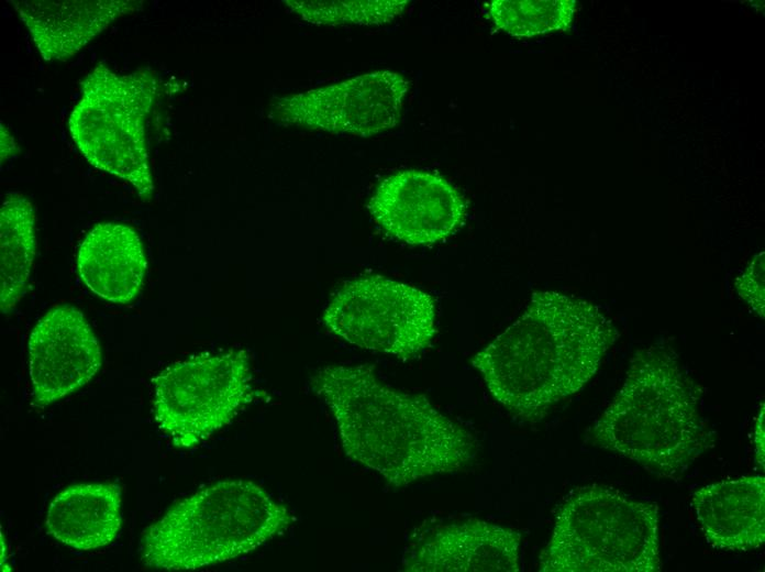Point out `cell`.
I'll return each instance as SVG.
<instances>
[{
  "label": "cell",
  "instance_id": "8992f818",
  "mask_svg": "<svg viewBox=\"0 0 765 572\" xmlns=\"http://www.w3.org/2000/svg\"><path fill=\"white\" fill-rule=\"evenodd\" d=\"M68 129L93 167L132 184L143 200L154 191L146 141V119L158 79L152 68L119 75L99 63L81 84Z\"/></svg>",
  "mask_w": 765,
  "mask_h": 572
},
{
  "label": "cell",
  "instance_id": "d6986e66",
  "mask_svg": "<svg viewBox=\"0 0 765 572\" xmlns=\"http://www.w3.org/2000/svg\"><path fill=\"white\" fill-rule=\"evenodd\" d=\"M286 7L315 25H380L408 7V0H285Z\"/></svg>",
  "mask_w": 765,
  "mask_h": 572
},
{
  "label": "cell",
  "instance_id": "3957f363",
  "mask_svg": "<svg viewBox=\"0 0 765 572\" xmlns=\"http://www.w3.org/2000/svg\"><path fill=\"white\" fill-rule=\"evenodd\" d=\"M700 400L701 391L676 351L650 345L631 358L623 385L587 439L654 474L677 479L717 440Z\"/></svg>",
  "mask_w": 765,
  "mask_h": 572
},
{
  "label": "cell",
  "instance_id": "7c38bea8",
  "mask_svg": "<svg viewBox=\"0 0 765 572\" xmlns=\"http://www.w3.org/2000/svg\"><path fill=\"white\" fill-rule=\"evenodd\" d=\"M519 531L480 519L440 526L406 550L408 572H519Z\"/></svg>",
  "mask_w": 765,
  "mask_h": 572
},
{
  "label": "cell",
  "instance_id": "7a4b0ae2",
  "mask_svg": "<svg viewBox=\"0 0 765 572\" xmlns=\"http://www.w3.org/2000/svg\"><path fill=\"white\" fill-rule=\"evenodd\" d=\"M619 332L588 300L534 292L524 312L477 352L473 366L513 417L543 419L597 373Z\"/></svg>",
  "mask_w": 765,
  "mask_h": 572
},
{
  "label": "cell",
  "instance_id": "9a60e30c",
  "mask_svg": "<svg viewBox=\"0 0 765 572\" xmlns=\"http://www.w3.org/2000/svg\"><path fill=\"white\" fill-rule=\"evenodd\" d=\"M146 268L142 240L126 224L98 223L79 244L78 275L95 295L106 301L125 305L136 298Z\"/></svg>",
  "mask_w": 765,
  "mask_h": 572
},
{
  "label": "cell",
  "instance_id": "9c48e42d",
  "mask_svg": "<svg viewBox=\"0 0 765 572\" xmlns=\"http://www.w3.org/2000/svg\"><path fill=\"white\" fill-rule=\"evenodd\" d=\"M408 90L403 76L378 70L274 98L268 118L282 125L367 138L398 125Z\"/></svg>",
  "mask_w": 765,
  "mask_h": 572
},
{
  "label": "cell",
  "instance_id": "52a82bcc",
  "mask_svg": "<svg viewBox=\"0 0 765 572\" xmlns=\"http://www.w3.org/2000/svg\"><path fill=\"white\" fill-rule=\"evenodd\" d=\"M154 420L173 446L189 449L229 425L250 402L252 372L245 350L200 353L153 378Z\"/></svg>",
  "mask_w": 765,
  "mask_h": 572
},
{
  "label": "cell",
  "instance_id": "5bb4252c",
  "mask_svg": "<svg viewBox=\"0 0 765 572\" xmlns=\"http://www.w3.org/2000/svg\"><path fill=\"white\" fill-rule=\"evenodd\" d=\"M697 521L718 550L749 551L765 542V479L746 475L711 483L691 496Z\"/></svg>",
  "mask_w": 765,
  "mask_h": 572
},
{
  "label": "cell",
  "instance_id": "ac0fdd59",
  "mask_svg": "<svg viewBox=\"0 0 765 572\" xmlns=\"http://www.w3.org/2000/svg\"><path fill=\"white\" fill-rule=\"evenodd\" d=\"M495 25L515 37L564 31L576 9L574 0H494L486 3Z\"/></svg>",
  "mask_w": 765,
  "mask_h": 572
},
{
  "label": "cell",
  "instance_id": "5b68a950",
  "mask_svg": "<svg viewBox=\"0 0 765 572\" xmlns=\"http://www.w3.org/2000/svg\"><path fill=\"white\" fill-rule=\"evenodd\" d=\"M539 559L541 572H658V506L607 485L577 487Z\"/></svg>",
  "mask_w": 765,
  "mask_h": 572
},
{
  "label": "cell",
  "instance_id": "ffe728a7",
  "mask_svg": "<svg viewBox=\"0 0 765 572\" xmlns=\"http://www.w3.org/2000/svg\"><path fill=\"white\" fill-rule=\"evenodd\" d=\"M764 252L756 254L745 271L736 277L734 286L739 296L764 319Z\"/></svg>",
  "mask_w": 765,
  "mask_h": 572
},
{
  "label": "cell",
  "instance_id": "4fadbf2b",
  "mask_svg": "<svg viewBox=\"0 0 765 572\" xmlns=\"http://www.w3.org/2000/svg\"><path fill=\"white\" fill-rule=\"evenodd\" d=\"M44 61H66L117 19L138 11V0H8Z\"/></svg>",
  "mask_w": 765,
  "mask_h": 572
},
{
  "label": "cell",
  "instance_id": "277c9868",
  "mask_svg": "<svg viewBox=\"0 0 765 572\" xmlns=\"http://www.w3.org/2000/svg\"><path fill=\"white\" fill-rule=\"evenodd\" d=\"M292 521L290 510L258 484L220 481L148 526L141 539V559L158 570H197L254 551Z\"/></svg>",
  "mask_w": 765,
  "mask_h": 572
},
{
  "label": "cell",
  "instance_id": "2e32d148",
  "mask_svg": "<svg viewBox=\"0 0 765 572\" xmlns=\"http://www.w3.org/2000/svg\"><path fill=\"white\" fill-rule=\"evenodd\" d=\"M121 525V488L110 482L66 487L53 498L45 518L48 535L80 551L111 543Z\"/></svg>",
  "mask_w": 765,
  "mask_h": 572
},
{
  "label": "cell",
  "instance_id": "6da1fadb",
  "mask_svg": "<svg viewBox=\"0 0 765 572\" xmlns=\"http://www.w3.org/2000/svg\"><path fill=\"white\" fill-rule=\"evenodd\" d=\"M309 382L330 408L345 454L395 487L462 471L477 457L472 432L424 395L385 384L370 365H328Z\"/></svg>",
  "mask_w": 765,
  "mask_h": 572
},
{
  "label": "cell",
  "instance_id": "ba28073f",
  "mask_svg": "<svg viewBox=\"0 0 765 572\" xmlns=\"http://www.w3.org/2000/svg\"><path fill=\"white\" fill-rule=\"evenodd\" d=\"M323 322L351 344L403 361L424 351L436 333L432 296L379 275L346 282L331 298Z\"/></svg>",
  "mask_w": 765,
  "mask_h": 572
},
{
  "label": "cell",
  "instance_id": "e0dca14e",
  "mask_svg": "<svg viewBox=\"0 0 765 572\" xmlns=\"http://www.w3.org/2000/svg\"><path fill=\"white\" fill-rule=\"evenodd\" d=\"M35 215L20 194L5 196L0 208V305L13 309L24 296L35 257Z\"/></svg>",
  "mask_w": 765,
  "mask_h": 572
},
{
  "label": "cell",
  "instance_id": "30bf717a",
  "mask_svg": "<svg viewBox=\"0 0 765 572\" xmlns=\"http://www.w3.org/2000/svg\"><path fill=\"white\" fill-rule=\"evenodd\" d=\"M367 208L389 235L411 245L447 239L466 217V204L455 186L436 173L418 169L384 178Z\"/></svg>",
  "mask_w": 765,
  "mask_h": 572
},
{
  "label": "cell",
  "instance_id": "44dd1931",
  "mask_svg": "<svg viewBox=\"0 0 765 572\" xmlns=\"http://www.w3.org/2000/svg\"><path fill=\"white\" fill-rule=\"evenodd\" d=\"M754 452L757 464L764 470V404H762L754 422Z\"/></svg>",
  "mask_w": 765,
  "mask_h": 572
},
{
  "label": "cell",
  "instance_id": "7402d4cb",
  "mask_svg": "<svg viewBox=\"0 0 765 572\" xmlns=\"http://www.w3.org/2000/svg\"><path fill=\"white\" fill-rule=\"evenodd\" d=\"M16 150V144L14 143L13 136L9 133L8 129L1 122V163L10 157H13Z\"/></svg>",
  "mask_w": 765,
  "mask_h": 572
},
{
  "label": "cell",
  "instance_id": "8fae6325",
  "mask_svg": "<svg viewBox=\"0 0 765 572\" xmlns=\"http://www.w3.org/2000/svg\"><path fill=\"white\" fill-rule=\"evenodd\" d=\"M33 404L49 405L86 385L102 364L99 341L84 314L71 305L51 308L29 342Z\"/></svg>",
  "mask_w": 765,
  "mask_h": 572
}]
</instances>
